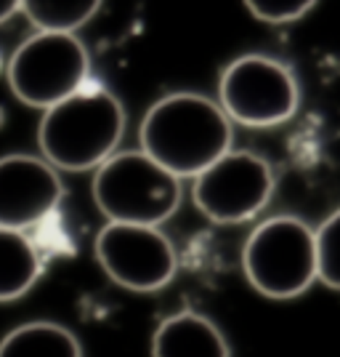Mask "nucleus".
<instances>
[{"instance_id": "4", "label": "nucleus", "mask_w": 340, "mask_h": 357, "mask_svg": "<svg viewBox=\"0 0 340 357\" xmlns=\"http://www.w3.org/2000/svg\"><path fill=\"white\" fill-rule=\"evenodd\" d=\"M248 283L268 298H296L316 280L314 229L298 216H271L250 232L242 248Z\"/></svg>"}, {"instance_id": "14", "label": "nucleus", "mask_w": 340, "mask_h": 357, "mask_svg": "<svg viewBox=\"0 0 340 357\" xmlns=\"http://www.w3.org/2000/svg\"><path fill=\"white\" fill-rule=\"evenodd\" d=\"M316 243V280L340 291V208L314 229Z\"/></svg>"}, {"instance_id": "5", "label": "nucleus", "mask_w": 340, "mask_h": 357, "mask_svg": "<svg viewBox=\"0 0 340 357\" xmlns=\"http://www.w3.org/2000/svg\"><path fill=\"white\" fill-rule=\"evenodd\" d=\"M6 80L22 105L45 112L90 80L88 51L77 35L35 32L8 59Z\"/></svg>"}, {"instance_id": "8", "label": "nucleus", "mask_w": 340, "mask_h": 357, "mask_svg": "<svg viewBox=\"0 0 340 357\" xmlns=\"http://www.w3.org/2000/svg\"><path fill=\"white\" fill-rule=\"evenodd\" d=\"M96 261L115 285L133 294H154L176 278L173 243L160 227L104 224L93 240Z\"/></svg>"}, {"instance_id": "10", "label": "nucleus", "mask_w": 340, "mask_h": 357, "mask_svg": "<svg viewBox=\"0 0 340 357\" xmlns=\"http://www.w3.org/2000/svg\"><path fill=\"white\" fill-rule=\"evenodd\" d=\"M152 357H232V352L210 317L184 310L154 328Z\"/></svg>"}, {"instance_id": "6", "label": "nucleus", "mask_w": 340, "mask_h": 357, "mask_svg": "<svg viewBox=\"0 0 340 357\" xmlns=\"http://www.w3.org/2000/svg\"><path fill=\"white\" fill-rule=\"evenodd\" d=\"M300 89L293 70L282 61L248 54L234 59L218 80V107L223 115L248 128H274L293 118Z\"/></svg>"}, {"instance_id": "15", "label": "nucleus", "mask_w": 340, "mask_h": 357, "mask_svg": "<svg viewBox=\"0 0 340 357\" xmlns=\"http://www.w3.org/2000/svg\"><path fill=\"white\" fill-rule=\"evenodd\" d=\"M316 3H309V0H248L245 8L250 11L258 22L264 24H290V22H298L309 14Z\"/></svg>"}, {"instance_id": "12", "label": "nucleus", "mask_w": 340, "mask_h": 357, "mask_svg": "<svg viewBox=\"0 0 340 357\" xmlns=\"http://www.w3.org/2000/svg\"><path fill=\"white\" fill-rule=\"evenodd\" d=\"M0 357H83V349L70 328L35 320L0 339Z\"/></svg>"}, {"instance_id": "11", "label": "nucleus", "mask_w": 340, "mask_h": 357, "mask_svg": "<svg viewBox=\"0 0 340 357\" xmlns=\"http://www.w3.org/2000/svg\"><path fill=\"white\" fill-rule=\"evenodd\" d=\"M43 275V259L27 238L0 227V301L22 298Z\"/></svg>"}, {"instance_id": "9", "label": "nucleus", "mask_w": 340, "mask_h": 357, "mask_svg": "<svg viewBox=\"0 0 340 357\" xmlns=\"http://www.w3.org/2000/svg\"><path fill=\"white\" fill-rule=\"evenodd\" d=\"M64 184L59 171L43 158L6 155L0 158V227L27 232L59 208Z\"/></svg>"}, {"instance_id": "2", "label": "nucleus", "mask_w": 340, "mask_h": 357, "mask_svg": "<svg viewBox=\"0 0 340 357\" xmlns=\"http://www.w3.org/2000/svg\"><path fill=\"white\" fill-rule=\"evenodd\" d=\"M125 134V109L112 91L88 80L56 107L45 109L38 126V147L56 171L83 174L106 163Z\"/></svg>"}, {"instance_id": "1", "label": "nucleus", "mask_w": 340, "mask_h": 357, "mask_svg": "<svg viewBox=\"0 0 340 357\" xmlns=\"http://www.w3.org/2000/svg\"><path fill=\"white\" fill-rule=\"evenodd\" d=\"M141 152L176 178H194L232 149V120L202 93H168L147 109Z\"/></svg>"}, {"instance_id": "16", "label": "nucleus", "mask_w": 340, "mask_h": 357, "mask_svg": "<svg viewBox=\"0 0 340 357\" xmlns=\"http://www.w3.org/2000/svg\"><path fill=\"white\" fill-rule=\"evenodd\" d=\"M16 14H22V3H16V0H0V24H6Z\"/></svg>"}, {"instance_id": "7", "label": "nucleus", "mask_w": 340, "mask_h": 357, "mask_svg": "<svg viewBox=\"0 0 340 357\" xmlns=\"http://www.w3.org/2000/svg\"><path fill=\"white\" fill-rule=\"evenodd\" d=\"M277 178L266 158L248 149H229L194 176L192 200L213 224H242L268 206Z\"/></svg>"}, {"instance_id": "3", "label": "nucleus", "mask_w": 340, "mask_h": 357, "mask_svg": "<svg viewBox=\"0 0 340 357\" xmlns=\"http://www.w3.org/2000/svg\"><path fill=\"white\" fill-rule=\"evenodd\" d=\"M90 192L109 224L160 227L178 211L184 187L141 149H128L96 168Z\"/></svg>"}, {"instance_id": "13", "label": "nucleus", "mask_w": 340, "mask_h": 357, "mask_svg": "<svg viewBox=\"0 0 340 357\" xmlns=\"http://www.w3.org/2000/svg\"><path fill=\"white\" fill-rule=\"evenodd\" d=\"M99 0H27L22 14L30 19L38 32L51 35H74L99 14Z\"/></svg>"}]
</instances>
